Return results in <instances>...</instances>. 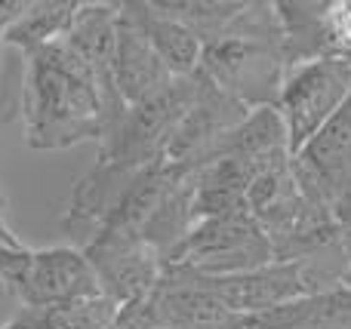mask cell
Here are the masks:
<instances>
[{
	"instance_id": "6da1fadb",
	"label": "cell",
	"mask_w": 351,
	"mask_h": 329,
	"mask_svg": "<svg viewBox=\"0 0 351 329\" xmlns=\"http://www.w3.org/2000/svg\"><path fill=\"white\" fill-rule=\"evenodd\" d=\"M127 111L65 40L25 53L22 117L25 142L34 151H59L80 142H99Z\"/></svg>"
},
{
	"instance_id": "7a4b0ae2",
	"label": "cell",
	"mask_w": 351,
	"mask_h": 329,
	"mask_svg": "<svg viewBox=\"0 0 351 329\" xmlns=\"http://www.w3.org/2000/svg\"><path fill=\"white\" fill-rule=\"evenodd\" d=\"M278 262L265 231L250 213L206 219L188 231V237L167 259L164 271L188 274H241Z\"/></svg>"
},
{
	"instance_id": "3957f363",
	"label": "cell",
	"mask_w": 351,
	"mask_h": 329,
	"mask_svg": "<svg viewBox=\"0 0 351 329\" xmlns=\"http://www.w3.org/2000/svg\"><path fill=\"white\" fill-rule=\"evenodd\" d=\"M351 96V59H315L287 71L274 111L287 129V148L296 157Z\"/></svg>"
},
{
	"instance_id": "277c9868",
	"label": "cell",
	"mask_w": 351,
	"mask_h": 329,
	"mask_svg": "<svg viewBox=\"0 0 351 329\" xmlns=\"http://www.w3.org/2000/svg\"><path fill=\"white\" fill-rule=\"evenodd\" d=\"M247 317L225 308L185 271H164L160 283L117 314L114 329H243Z\"/></svg>"
},
{
	"instance_id": "5b68a950",
	"label": "cell",
	"mask_w": 351,
	"mask_h": 329,
	"mask_svg": "<svg viewBox=\"0 0 351 329\" xmlns=\"http://www.w3.org/2000/svg\"><path fill=\"white\" fill-rule=\"evenodd\" d=\"M3 289L22 308H49L90 299V295H105L96 271L77 246L25 250L19 268L12 271Z\"/></svg>"
},
{
	"instance_id": "8992f818",
	"label": "cell",
	"mask_w": 351,
	"mask_h": 329,
	"mask_svg": "<svg viewBox=\"0 0 351 329\" xmlns=\"http://www.w3.org/2000/svg\"><path fill=\"white\" fill-rule=\"evenodd\" d=\"M86 262L93 265L102 293L117 308H133L152 293L164 277V259L142 234L102 228L84 246Z\"/></svg>"
},
{
	"instance_id": "52a82bcc",
	"label": "cell",
	"mask_w": 351,
	"mask_h": 329,
	"mask_svg": "<svg viewBox=\"0 0 351 329\" xmlns=\"http://www.w3.org/2000/svg\"><path fill=\"white\" fill-rule=\"evenodd\" d=\"M188 274V271H185ZM206 293H213L234 314L253 317L284 302L302 299L308 293H321V283L305 262H271L265 268L241 271V274H191Z\"/></svg>"
},
{
	"instance_id": "ba28073f",
	"label": "cell",
	"mask_w": 351,
	"mask_h": 329,
	"mask_svg": "<svg viewBox=\"0 0 351 329\" xmlns=\"http://www.w3.org/2000/svg\"><path fill=\"white\" fill-rule=\"evenodd\" d=\"M111 77L114 90L127 108H139L154 98H160L179 77L167 71L160 55L152 43L142 37V31L130 22L117 6V34H114V55H111Z\"/></svg>"
},
{
	"instance_id": "9c48e42d",
	"label": "cell",
	"mask_w": 351,
	"mask_h": 329,
	"mask_svg": "<svg viewBox=\"0 0 351 329\" xmlns=\"http://www.w3.org/2000/svg\"><path fill=\"white\" fill-rule=\"evenodd\" d=\"M121 12L142 31V37L152 43V49L160 55L173 77H191L197 71L204 43L194 31L167 16L158 3H121Z\"/></svg>"
},
{
	"instance_id": "30bf717a",
	"label": "cell",
	"mask_w": 351,
	"mask_h": 329,
	"mask_svg": "<svg viewBox=\"0 0 351 329\" xmlns=\"http://www.w3.org/2000/svg\"><path fill=\"white\" fill-rule=\"evenodd\" d=\"M243 329H351V289L339 283L284 302L278 308L247 317Z\"/></svg>"
},
{
	"instance_id": "8fae6325",
	"label": "cell",
	"mask_w": 351,
	"mask_h": 329,
	"mask_svg": "<svg viewBox=\"0 0 351 329\" xmlns=\"http://www.w3.org/2000/svg\"><path fill=\"white\" fill-rule=\"evenodd\" d=\"M121 308L108 295L65 302L49 308H22L6 329H114Z\"/></svg>"
},
{
	"instance_id": "7c38bea8",
	"label": "cell",
	"mask_w": 351,
	"mask_h": 329,
	"mask_svg": "<svg viewBox=\"0 0 351 329\" xmlns=\"http://www.w3.org/2000/svg\"><path fill=\"white\" fill-rule=\"evenodd\" d=\"M80 6L84 3H74V0H31L22 10V16L10 25L3 40L19 47L22 53L62 40L68 34V28L74 25V16L80 12Z\"/></svg>"
},
{
	"instance_id": "4fadbf2b",
	"label": "cell",
	"mask_w": 351,
	"mask_h": 329,
	"mask_svg": "<svg viewBox=\"0 0 351 329\" xmlns=\"http://www.w3.org/2000/svg\"><path fill=\"white\" fill-rule=\"evenodd\" d=\"M25 250H28V246H3L0 244V283H3V287L12 277V271H16V265H19V259H22Z\"/></svg>"
},
{
	"instance_id": "5bb4252c",
	"label": "cell",
	"mask_w": 351,
	"mask_h": 329,
	"mask_svg": "<svg viewBox=\"0 0 351 329\" xmlns=\"http://www.w3.org/2000/svg\"><path fill=\"white\" fill-rule=\"evenodd\" d=\"M0 244H3V246H25L22 240L16 237V231H12L10 219H6V200H3V194H0Z\"/></svg>"
},
{
	"instance_id": "9a60e30c",
	"label": "cell",
	"mask_w": 351,
	"mask_h": 329,
	"mask_svg": "<svg viewBox=\"0 0 351 329\" xmlns=\"http://www.w3.org/2000/svg\"><path fill=\"white\" fill-rule=\"evenodd\" d=\"M0 329H6V326H0Z\"/></svg>"
}]
</instances>
